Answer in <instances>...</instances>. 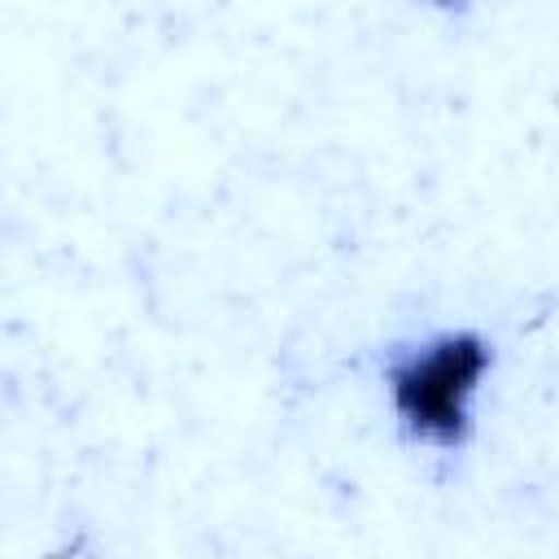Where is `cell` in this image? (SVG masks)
<instances>
[{"mask_svg": "<svg viewBox=\"0 0 559 559\" xmlns=\"http://www.w3.org/2000/svg\"><path fill=\"white\" fill-rule=\"evenodd\" d=\"M493 362V345L480 332H441L384 371V389L397 424L428 445H459L472 432V402Z\"/></svg>", "mask_w": 559, "mask_h": 559, "instance_id": "obj_1", "label": "cell"}]
</instances>
